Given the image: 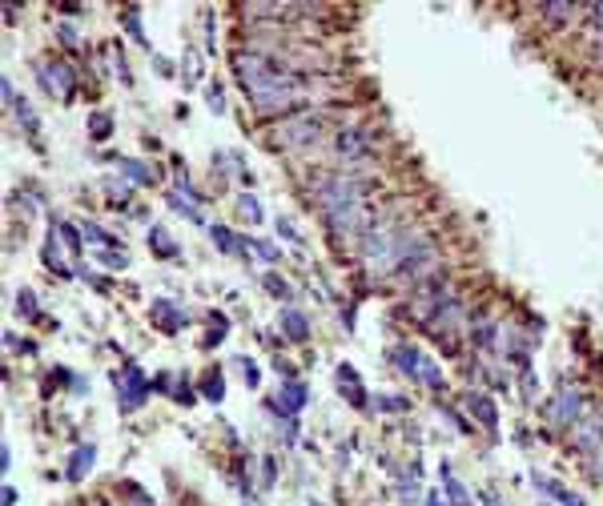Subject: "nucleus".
Instances as JSON below:
<instances>
[{"instance_id":"nucleus-1","label":"nucleus","mask_w":603,"mask_h":506,"mask_svg":"<svg viewBox=\"0 0 603 506\" xmlns=\"http://www.w3.org/2000/svg\"><path fill=\"white\" fill-rule=\"evenodd\" d=\"M233 69H238V81H242L245 96L254 101L258 112H290L306 101H314V93H318L314 76H306L262 53H238Z\"/></svg>"},{"instance_id":"nucleus-2","label":"nucleus","mask_w":603,"mask_h":506,"mask_svg":"<svg viewBox=\"0 0 603 506\" xmlns=\"http://www.w3.org/2000/svg\"><path fill=\"white\" fill-rule=\"evenodd\" d=\"M314 201L322 205L326 221L334 225L338 237H362L370 229V209H366V189L358 177H346V173H330L314 181Z\"/></svg>"},{"instance_id":"nucleus-3","label":"nucleus","mask_w":603,"mask_h":506,"mask_svg":"<svg viewBox=\"0 0 603 506\" xmlns=\"http://www.w3.org/2000/svg\"><path fill=\"white\" fill-rule=\"evenodd\" d=\"M411 237H415V233H406V229H398V225H390V221H374L362 233V258H366V265L378 269V273L398 269Z\"/></svg>"},{"instance_id":"nucleus-4","label":"nucleus","mask_w":603,"mask_h":506,"mask_svg":"<svg viewBox=\"0 0 603 506\" xmlns=\"http://www.w3.org/2000/svg\"><path fill=\"white\" fill-rule=\"evenodd\" d=\"M322 117L314 112H306V117H290L282 121L278 129H274V145H282V149H310V145H318L322 141Z\"/></svg>"},{"instance_id":"nucleus-5","label":"nucleus","mask_w":603,"mask_h":506,"mask_svg":"<svg viewBox=\"0 0 603 506\" xmlns=\"http://www.w3.org/2000/svg\"><path fill=\"white\" fill-rule=\"evenodd\" d=\"M334 153H338L342 161H366V157H370V141H366L362 129H342L338 137H334Z\"/></svg>"},{"instance_id":"nucleus-6","label":"nucleus","mask_w":603,"mask_h":506,"mask_svg":"<svg viewBox=\"0 0 603 506\" xmlns=\"http://www.w3.org/2000/svg\"><path fill=\"white\" fill-rule=\"evenodd\" d=\"M571 438H575L579 454H587V458H591V454L603 446V414H587L584 422L575 426V434H571Z\"/></svg>"},{"instance_id":"nucleus-7","label":"nucleus","mask_w":603,"mask_h":506,"mask_svg":"<svg viewBox=\"0 0 603 506\" xmlns=\"http://www.w3.org/2000/svg\"><path fill=\"white\" fill-rule=\"evenodd\" d=\"M579 410H584L579 394H575V390H559L555 406H551V422H559V426H571V422H579Z\"/></svg>"},{"instance_id":"nucleus-8","label":"nucleus","mask_w":603,"mask_h":506,"mask_svg":"<svg viewBox=\"0 0 603 506\" xmlns=\"http://www.w3.org/2000/svg\"><path fill=\"white\" fill-rule=\"evenodd\" d=\"M535 487H539V490H547L551 498H559L563 506H587L584 498H579V494H571V490H563L559 482H551V478H535Z\"/></svg>"},{"instance_id":"nucleus-9","label":"nucleus","mask_w":603,"mask_h":506,"mask_svg":"<svg viewBox=\"0 0 603 506\" xmlns=\"http://www.w3.org/2000/svg\"><path fill=\"white\" fill-rule=\"evenodd\" d=\"M282 330L294 337V341H306V334H310V326H306V318H302L298 310H286L282 314Z\"/></svg>"},{"instance_id":"nucleus-10","label":"nucleus","mask_w":603,"mask_h":506,"mask_svg":"<svg viewBox=\"0 0 603 506\" xmlns=\"http://www.w3.org/2000/svg\"><path fill=\"white\" fill-rule=\"evenodd\" d=\"M282 406L286 410H302V406H306V386H302V382H290L282 390Z\"/></svg>"},{"instance_id":"nucleus-11","label":"nucleus","mask_w":603,"mask_h":506,"mask_svg":"<svg viewBox=\"0 0 603 506\" xmlns=\"http://www.w3.org/2000/svg\"><path fill=\"white\" fill-rule=\"evenodd\" d=\"M539 17H547V20H575V17H579V8H575V4H543Z\"/></svg>"},{"instance_id":"nucleus-12","label":"nucleus","mask_w":603,"mask_h":506,"mask_svg":"<svg viewBox=\"0 0 603 506\" xmlns=\"http://www.w3.org/2000/svg\"><path fill=\"white\" fill-rule=\"evenodd\" d=\"M85 466H93V446H81L73 454V462H69V478H81Z\"/></svg>"},{"instance_id":"nucleus-13","label":"nucleus","mask_w":603,"mask_h":506,"mask_svg":"<svg viewBox=\"0 0 603 506\" xmlns=\"http://www.w3.org/2000/svg\"><path fill=\"white\" fill-rule=\"evenodd\" d=\"M395 362L402 366V370H406V374H415L418 366H422V357H418V350H406V346H402V350H395Z\"/></svg>"},{"instance_id":"nucleus-14","label":"nucleus","mask_w":603,"mask_h":506,"mask_svg":"<svg viewBox=\"0 0 603 506\" xmlns=\"http://www.w3.org/2000/svg\"><path fill=\"white\" fill-rule=\"evenodd\" d=\"M471 410H479V418H483L487 426H495V406H490L487 398H471Z\"/></svg>"},{"instance_id":"nucleus-15","label":"nucleus","mask_w":603,"mask_h":506,"mask_svg":"<svg viewBox=\"0 0 603 506\" xmlns=\"http://www.w3.org/2000/svg\"><path fill=\"white\" fill-rule=\"evenodd\" d=\"M121 169H125L129 177H137V181H149V169H145V165H137V161H121Z\"/></svg>"},{"instance_id":"nucleus-16","label":"nucleus","mask_w":603,"mask_h":506,"mask_svg":"<svg viewBox=\"0 0 603 506\" xmlns=\"http://www.w3.org/2000/svg\"><path fill=\"white\" fill-rule=\"evenodd\" d=\"M149 242H157V249H161L165 258H173V253H177V249H173V242H170V237H165V233H157V229H153V233H149Z\"/></svg>"},{"instance_id":"nucleus-17","label":"nucleus","mask_w":603,"mask_h":506,"mask_svg":"<svg viewBox=\"0 0 603 506\" xmlns=\"http://www.w3.org/2000/svg\"><path fill=\"white\" fill-rule=\"evenodd\" d=\"M447 490H451V498H454V506H471V503H467V490L459 487V482H454V478H447Z\"/></svg>"},{"instance_id":"nucleus-18","label":"nucleus","mask_w":603,"mask_h":506,"mask_svg":"<svg viewBox=\"0 0 603 506\" xmlns=\"http://www.w3.org/2000/svg\"><path fill=\"white\" fill-rule=\"evenodd\" d=\"M242 209L249 213V221H262V205H258L254 197H242Z\"/></svg>"},{"instance_id":"nucleus-19","label":"nucleus","mask_w":603,"mask_h":506,"mask_svg":"<svg viewBox=\"0 0 603 506\" xmlns=\"http://www.w3.org/2000/svg\"><path fill=\"white\" fill-rule=\"evenodd\" d=\"M93 137H109V117H105V112L93 117Z\"/></svg>"},{"instance_id":"nucleus-20","label":"nucleus","mask_w":603,"mask_h":506,"mask_svg":"<svg viewBox=\"0 0 603 506\" xmlns=\"http://www.w3.org/2000/svg\"><path fill=\"white\" fill-rule=\"evenodd\" d=\"M209 109H217V112L226 109V96H222V85H213V89H209Z\"/></svg>"},{"instance_id":"nucleus-21","label":"nucleus","mask_w":603,"mask_h":506,"mask_svg":"<svg viewBox=\"0 0 603 506\" xmlns=\"http://www.w3.org/2000/svg\"><path fill=\"white\" fill-rule=\"evenodd\" d=\"M20 314H33V310H37V298H33V294H28V289H24V294H20Z\"/></svg>"},{"instance_id":"nucleus-22","label":"nucleus","mask_w":603,"mask_h":506,"mask_svg":"<svg viewBox=\"0 0 603 506\" xmlns=\"http://www.w3.org/2000/svg\"><path fill=\"white\" fill-rule=\"evenodd\" d=\"M213 242H222V249H233V233L229 229H213Z\"/></svg>"},{"instance_id":"nucleus-23","label":"nucleus","mask_w":603,"mask_h":506,"mask_svg":"<svg viewBox=\"0 0 603 506\" xmlns=\"http://www.w3.org/2000/svg\"><path fill=\"white\" fill-rule=\"evenodd\" d=\"M258 253H262L265 262H274V258H278V249H274V245H265V242H258Z\"/></svg>"},{"instance_id":"nucleus-24","label":"nucleus","mask_w":603,"mask_h":506,"mask_svg":"<svg viewBox=\"0 0 603 506\" xmlns=\"http://www.w3.org/2000/svg\"><path fill=\"white\" fill-rule=\"evenodd\" d=\"M270 289H274L278 298H286V294H290V289H286V281H274V278H270Z\"/></svg>"},{"instance_id":"nucleus-25","label":"nucleus","mask_w":603,"mask_h":506,"mask_svg":"<svg viewBox=\"0 0 603 506\" xmlns=\"http://www.w3.org/2000/svg\"><path fill=\"white\" fill-rule=\"evenodd\" d=\"M206 394H209V398H222V378H217V382H209Z\"/></svg>"},{"instance_id":"nucleus-26","label":"nucleus","mask_w":603,"mask_h":506,"mask_svg":"<svg viewBox=\"0 0 603 506\" xmlns=\"http://www.w3.org/2000/svg\"><path fill=\"white\" fill-rule=\"evenodd\" d=\"M431 506H443V503H438V494H431Z\"/></svg>"}]
</instances>
